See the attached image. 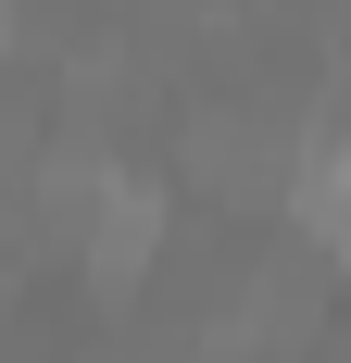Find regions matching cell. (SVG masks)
Masks as SVG:
<instances>
[{
    "instance_id": "2",
    "label": "cell",
    "mask_w": 351,
    "mask_h": 363,
    "mask_svg": "<svg viewBox=\"0 0 351 363\" xmlns=\"http://www.w3.org/2000/svg\"><path fill=\"white\" fill-rule=\"evenodd\" d=\"M0 38H13V0H0Z\"/></svg>"
},
{
    "instance_id": "1",
    "label": "cell",
    "mask_w": 351,
    "mask_h": 363,
    "mask_svg": "<svg viewBox=\"0 0 351 363\" xmlns=\"http://www.w3.org/2000/svg\"><path fill=\"white\" fill-rule=\"evenodd\" d=\"M288 188H301V225H314V238H339V138H326V125L301 138V176H288Z\"/></svg>"
}]
</instances>
